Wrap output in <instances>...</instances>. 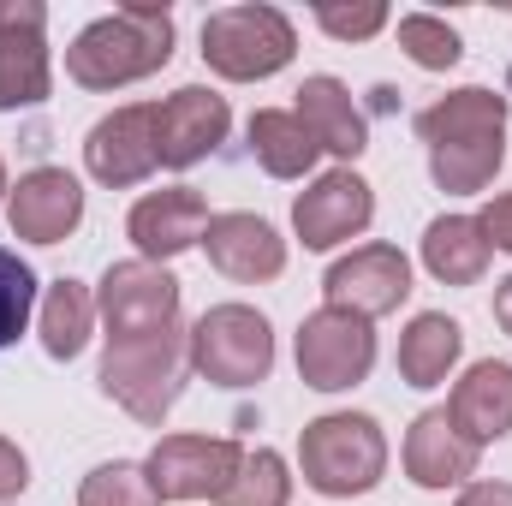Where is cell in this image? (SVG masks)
<instances>
[{"instance_id":"18","label":"cell","mask_w":512,"mask_h":506,"mask_svg":"<svg viewBox=\"0 0 512 506\" xmlns=\"http://www.w3.org/2000/svg\"><path fill=\"white\" fill-rule=\"evenodd\" d=\"M203 251L209 262L227 274V280H274L286 268V245L280 233L262 221V215H209V233H203Z\"/></svg>"},{"instance_id":"3","label":"cell","mask_w":512,"mask_h":506,"mask_svg":"<svg viewBox=\"0 0 512 506\" xmlns=\"http://www.w3.org/2000/svg\"><path fill=\"white\" fill-rule=\"evenodd\" d=\"M298 465H304V483L316 495H328V501L370 495L387 471V435L364 411H328V417L304 423Z\"/></svg>"},{"instance_id":"9","label":"cell","mask_w":512,"mask_h":506,"mask_svg":"<svg viewBox=\"0 0 512 506\" xmlns=\"http://www.w3.org/2000/svg\"><path fill=\"white\" fill-rule=\"evenodd\" d=\"M96 310L108 322V340H131V334H161L179 322V280L161 262H114L102 274Z\"/></svg>"},{"instance_id":"13","label":"cell","mask_w":512,"mask_h":506,"mask_svg":"<svg viewBox=\"0 0 512 506\" xmlns=\"http://www.w3.org/2000/svg\"><path fill=\"white\" fill-rule=\"evenodd\" d=\"M48 12L36 0H0V108H36L48 96Z\"/></svg>"},{"instance_id":"22","label":"cell","mask_w":512,"mask_h":506,"mask_svg":"<svg viewBox=\"0 0 512 506\" xmlns=\"http://www.w3.org/2000/svg\"><path fill=\"white\" fill-rule=\"evenodd\" d=\"M459 352H465V328L453 316H441V310H423L399 340V376L411 387H435L459 364Z\"/></svg>"},{"instance_id":"33","label":"cell","mask_w":512,"mask_h":506,"mask_svg":"<svg viewBox=\"0 0 512 506\" xmlns=\"http://www.w3.org/2000/svg\"><path fill=\"white\" fill-rule=\"evenodd\" d=\"M495 322H501V328L512 334V274L501 280V286H495Z\"/></svg>"},{"instance_id":"5","label":"cell","mask_w":512,"mask_h":506,"mask_svg":"<svg viewBox=\"0 0 512 506\" xmlns=\"http://www.w3.org/2000/svg\"><path fill=\"white\" fill-rule=\"evenodd\" d=\"M292 48H298L292 18L274 6H227L203 18V60L233 84L274 78L280 66H292Z\"/></svg>"},{"instance_id":"1","label":"cell","mask_w":512,"mask_h":506,"mask_svg":"<svg viewBox=\"0 0 512 506\" xmlns=\"http://www.w3.org/2000/svg\"><path fill=\"white\" fill-rule=\"evenodd\" d=\"M417 137L429 143V173L441 191H483L507 161V96L453 90L417 114Z\"/></svg>"},{"instance_id":"16","label":"cell","mask_w":512,"mask_h":506,"mask_svg":"<svg viewBox=\"0 0 512 506\" xmlns=\"http://www.w3.org/2000/svg\"><path fill=\"white\" fill-rule=\"evenodd\" d=\"M131 245L143 251V262H167V256L191 251L203 233H209V203L191 191V185H173V191H149L126 221Z\"/></svg>"},{"instance_id":"7","label":"cell","mask_w":512,"mask_h":506,"mask_svg":"<svg viewBox=\"0 0 512 506\" xmlns=\"http://www.w3.org/2000/svg\"><path fill=\"white\" fill-rule=\"evenodd\" d=\"M376 364V334L364 316L352 310H316L304 316L298 328V376L316 393H340V387H358Z\"/></svg>"},{"instance_id":"17","label":"cell","mask_w":512,"mask_h":506,"mask_svg":"<svg viewBox=\"0 0 512 506\" xmlns=\"http://www.w3.org/2000/svg\"><path fill=\"white\" fill-rule=\"evenodd\" d=\"M477 441L447 417V411H423L405 435V471L417 489H459L477 471Z\"/></svg>"},{"instance_id":"11","label":"cell","mask_w":512,"mask_h":506,"mask_svg":"<svg viewBox=\"0 0 512 506\" xmlns=\"http://www.w3.org/2000/svg\"><path fill=\"white\" fill-rule=\"evenodd\" d=\"M376 215V197H370V179H358L352 167H334L322 173L298 203H292V227L304 239V251H334L346 239H358Z\"/></svg>"},{"instance_id":"30","label":"cell","mask_w":512,"mask_h":506,"mask_svg":"<svg viewBox=\"0 0 512 506\" xmlns=\"http://www.w3.org/2000/svg\"><path fill=\"white\" fill-rule=\"evenodd\" d=\"M24 483H30V459L0 435V501H6V495H18Z\"/></svg>"},{"instance_id":"32","label":"cell","mask_w":512,"mask_h":506,"mask_svg":"<svg viewBox=\"0 0 512 506\" xmlns=\"http://www.w3.org/2000/svg\"><path fill=\"white\" fill-rule=\"evenodd\" d=\"M459 506H512V483H471Z\"/></svg>"},{"instance_id":"34","label":"cell","mask_w":512,"mask_h":506,"mask_svg":"<svg viewBox=\"0 0 512 506\" xmlns=\"http://www.w3.org/2000/svg\"><path fill=\"white\" fill-rule=\"evenodd\" d=\"M0 197H6V167H0Z\"/></svg>"},{"instance_id":"26","label":"cell","mask_w":512,"mask_h":506,"mask_svg":"<svg viewBox=\"0 0 512 506\" xmlns=\"http://www.w3.org/2000/svg\"><path fill=\"white\" fill-rule=\"evenodd\" d=\"M399 48L423 66V72H447V66H459V30L447 24V18H435V12H405L399 18Z\"/></svg>"},{"instance_id":"24","label":"cell","mask_w":512,"mask_h":506,"mask_svg":"<svg viewBox=\"0 0 512 506\" xmlns=\"http://www.w3.org/2000/svg\"><path fill=\"white\" fill-rule=\"evenodd\" d=\"M90 322H96V298L78 280H54L42 298V346L48 358H78L90 346Z\"/></svg>"},{"instance_id":"20","label":"cell","mask_w":512,"mask_h":506,"mask_svg":"<svg viewBox=\"0 0 512 506\" xmlns=\"http://www.w3.org/2000/svg\"><path fill=\"white\" fill-rule=\"evenodd\" d=\"M447 417H453L477 447L512 435V364H495V358H489V364H471L465 381L453 387Z\"/></svg>"},{"instance_id":"29","label":"cell","mask_w":512,"mask_h":506,"mask_svg":"<svg viewBox=\"0 0 512 506\" xmlns=\"http://www.w3.org/2000/svg\"><path fill=\"white\" fill-rule=\"evenodd\" d=\"M316 24L340 42H364L387 24V6L382 0H364V6H316Z\"/></svg>"},{"instance_id":"27","label":"cell","mask_w":512,"mask_h":506,"mask_svg":"<svg viewBox=\"0 0 512 506\" xmlns=\"http://www.w3.org/2000/svg\"><path fill=\"white\" fill-rule=\"evenodd\" d=\"M78 506H161V495H155V483H149V471H143V465L114 459V465H102V471H90V477H84Z\"/></svg>"},{"instance_id":"4","label":"cell","mask_w":512,"mask_h":506,"mask_svg":"<svg viewBox=\"0 0 512 506\" xmlns=\"http://www.w3.org/2000/svg\"><path fill=\"white\" fill-rule=\"evenodd\" d=\"M185 370H191V334L161 328V334H131V340H108L102 358V393L120 399L137 423H161L179 393H185Z\"/></svg>"},{"instance_id":"6","label":"cell","mask_w":512,"mask_h":506,"mask_svg":"<svg viewBox=\"0 0 512 506\" xmlns=\"http://www.w3.org/2000/svg\"><path fill=\"white\" fill-rule=\"evenodd\" d=\"M191 370L215 387H256L274 370V328L251 304H215L191 328Z\"/></svg>"},{"instance_id":"15","label":"cell","mask_w":512,"mask_h":506,"mask_svg":"<svg viewBox=\"0 0 512 506\" xmlns=\"http://www.w3.org/2000/svg\"><path fill=\"white\" fill-rule=\"evenodd\" d=\"M6 221L18 239L30 245H60L78 221H84V185L66 167H36L12 185L6 197Z\"/></svg>"},{"instance_id":"28","label":"cell","mask_w":512,"mask_h":506,"mask_svg":"<svg viewBox=\"0 0 512 506\" xmlns=\"http://www.w3.org/2000/svg\"><path fill=\"white\" fill-rule=\"evenodd\" d=\"M30 310H36V274H30V262H18V251H0V352L24 334Z\"/></svg>"},{"instance_id":"14","label":"cell","mask_w":512,"mask_h":506,"mask_svg":"<svg viewBox=\"0 0 512 506\" xmlns=\"http://www.w3.org/2000/svg\"><path fill=\"white\" fill-rule=\"evenodd\" d=\"M84 161L102 185H137L161 167V149H155V108L137 102V108H114L108 120H96V131L84 137Z\"/></svg>"},{"instance_id":"21","label":"cell","mask_w":512,"mask_h":506,"mask_svg":"<svg viewBox=\"0 0 512 506\" xmlns=\"http://www.w3.org/2000/svg\"><path fill=\"white\" fill-rule=\"evenodd\" d=\"M489 233H483V221H471V215H441V221H429V233H423V268L441 280V286H471V280H483V268H489Z\"/></svg>"},{"instance_id":"8","label":"cell","mask_w":512,"mask_h":506,"mask_svg":"<svg viewBox=\"0 0 512 506\" xmlns=\"http://www.w3.org/2000/svg\"><path fill=\"white\" fill-rule=\"evenodd\" d=\"M239 465H245V447L239 441H209V435H167V441H155V453H149V483H155V495L161 501H221L227 489H233V477H239Z\"/></svg>"},{"instance_id":"23","label":"cell","mask_w":512,"mask_h":506,"mask_svg":"<svg viewBox=\"0 0 512 506\" xmlns=\"http://www.w3.org/2000/svg\"><path fill=\"white\" fill-rule=\"evenodd\" d=\"M251 155L262 161V173H274V179H304L322 149H316V137H310V126L298 114L262 108V114H251Z\"/></svg>"},{"instance_id":"25","label":"cell","mask_w":512,"mask_h":506,"mask_svg":"<svg viewBox=\"0 0 512 506\" xmlns=\"http://www.w3.org/2000/svg\"><path fill=\"white\" fill-rule=\"evenodd\" d=\"M286 501H292V477H286V459H280L274 447L245 453L233 489L221 495V506H286Z\"/></svg>"},{"instance_id":"12","label":"cell","mask_w":512,"mask_h":506,"mask_svg":"<svg viewBox=\"0 0 512 506\" xmlns=\"http://www.w3.org/2000/svg\"><path fill=\"white\" fill-rule=\"evenodd\" d=\"M227 96L203 90V84H185L173 90L167 102H155V149H161V167H197L203 155H215L227 143Z\"/></svg>"},{"instance_id":"10","label":"cell","mask_w":512,"mask_h":506,"mask_svg":"<svg viewBox=\"0 0 512 506\" xmlns=\"http://www.w3.org/2000/svg\"><path fill=\"white\" fill-rule=\"evenodd\" d=\"M322 292H328V310H352V316L376 322V316L399 310L411 298V262L393 245H364V251L340 256L328 268Z\"/></svg>"},{"instance_id":"19","label":"cell","mask_w":512,"mask_h":506,"mask_svg":"<svg viewBox=\"0 0 512 506\" xmlns=\"http://www.w3.org/2000/svg\"><path fill=\"white\" fill-rule=\"evenodd\" d=\"M298 120L310 126L316 149H328L340 161H358L370 149V131H364V114L352 108V90L340 78H328V72L298 84Z\"/></svg>"},{"instance_id":"31","label":"cell","mask_w":512,"mask_h":506,"mask_svg":"<svg viewBox=\"0 0 512 506\" xmlns=\"http://www.w3.org/2000/svg\"><path fill=\"white\" fill-rule=\"evenodd\" d=\"M477 221H483V233H489V245H495V251H512V197H495Z\"/></svg>"},{"instance_id":"2","label":"cell","mask_w":512,"mask_h":506,"mask_svg":"<svg viewBox=\"0 0 512 506\" xmlns=\"http://www.w3.org/2000/svg\"><path fill=\"white\" fill-rule=\"evenodd\" d=\"M173 60V12L155 0H131L120 12L96 18L78 30V42L66 48V72L84 90H120L149 72H161Z\"/></svg>"}]
</instances>
